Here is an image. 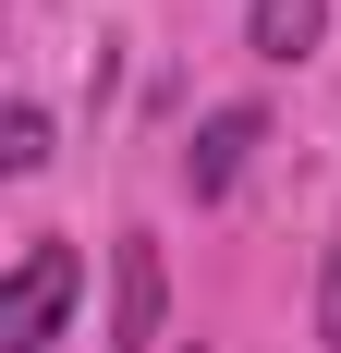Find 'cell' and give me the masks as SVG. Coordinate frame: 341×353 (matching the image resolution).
Returning a JSON list of instances; mask_svg holds the SVG:
<instances>
[{"mask_svg":"<svg viewBox=\"0 0 341 353\" xmlns=\"http://www.w3.org/2000/svg\"><path fill=\"white\" fill-rule=\"evenodd\" d=\"M73 292H86V256L61 244V232H37L25 256H12V281H0V353H49L73 317Z\"/></svg>","mask_w":341,"mask_h":353,"instance_id":"obj_1","label":"cell"},{"mask_svg":"<svg viewBox=\"0 0 341 353\" xmlns=\"http://www.w3.org/2000/svg\"><path fill=\"white\" fill-rule=\"evenodd\" d=\"M159 317H170V268H159L146 232H122V244H110V341H98V353H146Z\"/></svg>","mask_w":341,"mask_h":353,"instance_id":"obj_2","label":"cell"},{"mask_svg":"<svg viewBox=\"0 0 341 353\" xmlns=\"http://www.w3.org/2000/svg\"><path fill=\"white\" fill-rule=\"evenodd\" d=\"M256 146H269V110H256V98L207 110V122H195V146H183V183H195V208H220V195H232Z\"/></svg>","mask_w":341,"mask_h":353,"instance_id":"obj_3","label":"cell"},{"mask_svg":"<svg viewBox=\"0 0 341 353\" xmlns=\"http://www.w3.org/2000/svg\"><path fill=\"white\" fill-rule=\"evenodd\" d=\"M244 37H256V61H305L329 37V0H244Z\"/></svg>","mask_w":341,"mask_h":353,"instance_id":"obj_4","label":"cell"},{"mask_svg":"<svg viewBox=\"0 0 341 353\" xmlns=\"http://www.w3.org/2000/svg\"><path fill=\"white\" fill-rule=\"evenodd\" d=\"M0 171H49V110H37V98L0 110Z\"/></svg>","mask_w":341,"mask_h":353,"instance_id":"obj_5","label":"cell"},{"mask_svg":"<svg viewBox=\"0 0 341 353\" xmlns=\"http://www.w3.org/2000/svg\"><path fill=\"white\" fill-rule=\"evenodd\" d=\"M317 341L341 353V232H329V268H317Z\"/></svg>","mask_w":341,"mask_h":353,"instance_id":"obj_6","label":"cell"}]
</instances>
